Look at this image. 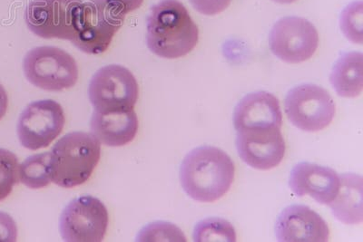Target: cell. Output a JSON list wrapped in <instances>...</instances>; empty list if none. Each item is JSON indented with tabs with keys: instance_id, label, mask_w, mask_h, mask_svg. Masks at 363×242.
<instances>
[{
	"instance_id": "obj_25",
	"label": "cell",
	"mask_w": 363,
	"mask_h": 242,
	"mask_svg": "<svg viewBox=\"0 0 363 242\" xmlns=\"http://www.w3.org/2000/svg\"><path fill=\"white\" fill-rule=\"evenodd\" d=\"M18 227L11 216L0 212V241L12 242L17 241Z\"/></svg>"
},
{
	"instance_id": "obj_2",
	"label": "cell",
	"mask_w": 363,
	"mask_h": 242,
	"mask_svg": "<svg viewBox=\"0 0 363 242\" xmlns=\"http://www.w3.org/2000/svg\"><path fill=\"white\" fill-rule=\"evenodd\" d=\"M147 44L157 57L177 59L192 52L199 29L179 0H162L147 18Z\"/></svg>"
},
{
	"instance_id": "obj_23",
	"label": "cell",
	"mask_w": 363,
	"mask_h": 242,
	"mask_svg": "<svg viewBox=\"0 0 363 242\" xmlns=\"http://www.w3.org/2000/svg\"><path fill=\"white\" fill-rule=\"evenodd\" d=\"M139 241H186V238L177 226L167 222H157L145 228Z\"/></svg>"
},
{
	"instance_id": "obj_3",
	"label": "cell",
	"mask_w": 363,
	"mask_h": 242,
	"mask_svg": "<svg viewBox=\"0 0 363 242\" xmlns=\"http://www.w3.org/2000/svg\"><path fill=\"white\" fill-rule=\"evenodd\" d=\"M101 156V144L92 134L74 132L65 135L50 151L51 182L74 188L92 175Z\"/></svg>"
},
{
	"instance_id": "obj_17",
	"label": "cell",
	"mask_w": 363,
	"mask_h": 242,
	"mask_svg": "<svg viewBox=\"0 0 363 242\" xmlns=\"http://www.w3.org/2000/svg\"><path fill=\"white\" fill-rule=\"evenodd\" d=\"M338 195L329 206L333 216L342 224L355 225L363 221L362 178L354 173L340 176Z\"/></svg>"
},
{
	"instance_id": "obj_8",
	"label": "cell",
	"mask_w": 363,
	"mask_h": 242,
	"mask_svg": "<svg viewBox=\"0 0 363 242\" xmlns=\"http://www.w3.org/2000/svg\"><path fill=\"white\" fill-rule=\"evenodd\" d=\"M82 3V0H32L26 9V24L38 37L72 41Z\"/></svg>"
},
{
	"instance_id": "obj_16",
	"label": "cell",
	"mask_w": 363,
	"mask_h": 242,
	"mask_svg": "<svg viewBox=\"0 0 363 242\" xmlns=\"http://www.w3.org/2000/svg\"><path fill=\"white\" fill-rule=\"evenodd\" d=\"M139 122L134 110L111 114L94 112L90 121L91 134L100 144L120 147L131 143L138 134Z\"/></svg>"
},
{
	"instance_id": "obj_10",
	"label": "cell",
	"mask_w": 363,
	"mask_h": 242,
	"mask_svg": "<svg viewBox=\"0 0 363 242\" xmlns=\"http://www.w3.org/2000/svg\"><path fill=\"white\" fill-rule=\"evenodd\" d=\"M66 122L62 106L54 100L29 104L18 119L17 132L23 147L37 151L48 147L62 133Z\"/></svg>"
},
{
	"instance_id": "obj_28",
	"label": "cell",
	"mask_w": 363,
	"mask_h": 242,
	"mask_svg": "<svg viewBox=\"0 0 363 242\" xmlns=\"http://www.w3.org/2000/svg\"><path fill=\"white\" fill-rule=\"evenodd\" d=\"M272 1L279 3V4H291L297 0H272Z\"/></svg>"
},
{
	"instance_id": "obj_19",
	"label": "cell",
	"mask_w": 363,
	"mask_h": 242,
	"mask_svg": "<svg viewBox=\"0 0 363 242\" xmlns=\"http://www.w3.org/2000/svg\"><path fill=\"white\" fill-rule=\"evenodd\" d=\"M50 153L34 154L19 166V180L30 189H42L50 185Z\"/></svg>"
},
{
	"instance_id": "obj_26",
	"label": "cell",
	"mask_w": 363,
	"mask_h": 242,
	"mask_svg": "<svg viewBox=\"0 0 363 242\" xmlns=\"http://www.w3.org/2000/svg\"><path fill=\"white\" fill-rule=\"evenodd\" d=\"M116 8H118L122 14L126 16L128 13L136 11L140 8L144 0H108Z\"/></svg>"
},
{
	"instance_id": "obj_4",
	"label": "cell",
	"mask_w": 363,
	"mask_h": 242,
	"mask_svg": "<svg viewBox=\"0 0 363 242\" xmlns=\"http://www.w3.org/2000/svg\"><path fill=\"white\" fill-rule=\"evenodd\" d=\"M125 18V15L108 0H89L80 6L77 33L71 42L84 53L102 54L108 50Z\"/></svg>"
},
{
	"instance_id": "obj_15",
	"label": "cell",
	"mask_w": 363,
	"mask_h": 242,
	"mask_svg": "<svg viewBox=\"0 0 363 242\" xmlns=\"http://www.w3.org/2000/svg\"><path fill=\"white\" fill-rule=\"evenodd\" d=\"M283 114L277 96L260 91L249 93L238 103L233 113L236 131L246 129L281 128Z\"/></svg>"
},
{
	"instance_id": "obj_13",
	"label": "cell",
	"mask_w": 363,
	"mask_h": 242,
	"mask_svg": "<svg viewBox=\"0 0 363 242\" xmlns=\"http://www.w3.org/2000/svg\"><path fill=\"white\" fill-rule=\"evenodd\" d=\"M275 236L281 242H326L330 229L317 212L306 205L285 208L275 224Z\"/></svg>"
},
{
	"instance_id": "obj_14",
	"label": "cell",
	"mask_w": 363,
	"mask_h": 242,
	"mask_svg": "<svg viewBox=\"0 0 363 242\" xmlns=\"http://www.w3.org/2000/svg\"><path fill=\"white\" fill-rule=\"evenodd\" d=\"M340 185V178L335 170L315 163H298L289 176L290 189L295 195H309L324 205H329L335 199Z\"/></svg>"
},
{
	"instance_id": "obj_21",
	"label": "cell",
	"mask_w": 363,
	"mask_h": 242,
	"mask_svg": "<svg viewBox=\"0 0 363 242\" xmlns=\"http://www.w3.org/2000/svg\"><path fill=\"white\" fill-rule=\"evenodd\" d=\"M18 180V157L12 151L0 148V202L8 198Z\"/></svg>"
},
{
	"instance_id": "obj_7",
	"label": "cell",
	"mask_w": 363,
	"mask_h": 242,
	"mask_svg": "<svg viewBox=\"0 0 363 242\" xmlns=\"http://www.w3.org/2000/svg\"><path fill=\"white\" fill-rule=\"evenodd\" d=\"M284 109L291 124L308 133L328 127L336 114L332 96L313 83H303L291 89L285 98Z\"/></svg>"
},
{
	"instance_id": "obj_6",
	"label": "cell",
	"mask_w": 363,
	"mask_h": 242,
	"mask_svg": "<svg viewBox=\"0 0 363 242\" xmlns=\"http://www.w3.org/2000/svg\"><path fill=\"white\" fill-rule=\"evenodd\" d=\"M89 96L95 111L100 114L131 111L139 98L138 83L130 70L109 64L93 76Z\"/></svg>"
},
{
	"instance_id": "obj_18",
	"label": "cell",
	"mask_w": 363,
	"mask_h": 242,
	"mask_svg": "<svg viewBox=\"0 0 363 242\" xmlns=\"http://www.w3.org/2000/svg\"><path fill=\"white\" fill-rule=\"evenodd\" d=\"M362 59L361 52H347L336 61L330 72V83L340 96L355 98L363 88Z\"/></svg>"
},
{
	"instance_id": "obj_12",
	"label": "cell",
	"mask_w": 363,
	"mask_h": 242,
	"mask_svg": "<svg viewBox=\"0 0 363 242\" xmlns=\"http://www.w3.org/2000/svg\"><path fill=\"white\" fill-rule=\"evenodd\" d=\"M236 148L247 166L260 171L277 167L286 150L281 128L278 127L238 131Z\"/></svg>"
},
{
	"instance_id": "obj_24",
	"label": "cell",
	"mask_w": 363,
	"mask_h": 242,
	"mask_svg": "<svg viewBox=\"0 0 363 242\" xmlns=\"http://www.w3.org/2000/svg\"><path fill=\"white\" fill-rule=\"evenodd\" d=\"M196 11L204 16H216L225 11L232 0H189Z\"/></svg>"
},
{
	"instance_id": "obj_22",
	"label": "cell",
	"mask_w": 363,
	"mask_h": 242,
	"mask_svg": "<svg viewBox=\"0 0 363 242\" xmlns=\"http://www.w3.org/2000/svg\"><path fill=\"white\" fill-rule=\"evenodd\" d=\"M362 2H353L346 6L340 18V29L353 43L362 44L363 11Z\"/></svg>"
},
{
	"instance_id": "obj_9",
	"label": "cell",
	"mask_w": 363,
	"mask_h": 242,
	"mask_svg": "<svg viewBox=\"0 0 363 242\" xmlns=\"http://www.w3.org/2000/svg\"><path fill=\"white\" fill-rule=\"evenodd\" d=\"M108 209L92 196H81L64 209L60 219L61 237L68 242H99L108 231Z\"/></svg>"
},
{
	"instance_id": "obj_1",
	"label": "cell",
	"mask_w": 363,
	"mask_h": 242,
	"mask_svg": "<svg viewBox=\"0 0 363 242\" xmlns=\"http://www.w3.org/2000/svg\"><path fill=\"white\" fill-rule=\"evenodd\" d=\"M235 167L219 148L201 146L191 151L181 164L180 180L186 195L200 202H215L231 189Z\"/></svg>"
},
{
	"instance_id": "obj_20",
	"label": "cell",
	"mask_w": 363,
	"mask_h": 242,
	"mask_svg": "<svg viewBox=\"0 0 363 242\" xmlns=\"http://www.w3.org/2000/svg\"><path fill=\"white\" fill-rule=\"evenodd\" d=\"M236 231L229 221L221 218H208L197 224L194 231V241H236Z\"/></svg>"
},
{
	"instance_id": "obj_11",
	"label": "cell",
	"mask_w": 363,
	"mask_h": 242,
	"mask_svg": "<svg viewBox=\"0 0 363 242\" xmlns=\"http://www.w3.org/2000/svg\"><path fill=\"white\" fill-rule=\"evenodd\" d=\"M269 44L272 54L288 64L306 62L315 54L319 34L306 18H281L272 28Z\"/></svg>"
},
{
	"instance_id": "obj_5",
	"label": "cell",
	"mask_w": 363,
	"mask_h": 242,
	"mask_svg": "<svg viewBox=\"0 0 363 242\" xmlns=\"http://www.w3.org/2000/svg\"><path fill=\"white\" fill-rule=\"evenodd\" d=\"M23 70L29 83L45 91L69 89L79 79L76 60L55 47H38L28 51L23 60Z\"/></svg>"
},
{
	"instance_id": "obj_27",
	"label": "cell",
	"mask_w": 363,
	"mask_h": 242,
	"mask_svg": "<svg viewBox=\"0 0 363 242\" xmlns=\"http://www.w3.org/2000/svg\"><path fill=\"white\" fill-rule=\"evenodd\" d=\"M9 106L8 93L4 86L0 85V120L4 117Z\"/></svg>"
}]
</instances>
